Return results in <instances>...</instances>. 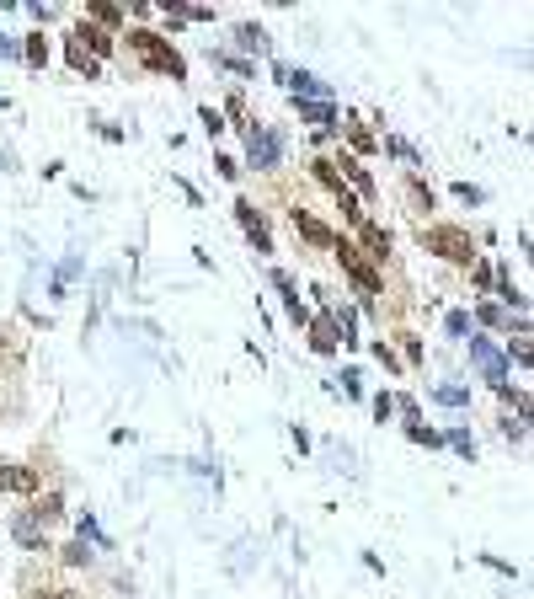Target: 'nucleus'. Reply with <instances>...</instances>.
<instances>
[{
	"mask_svg": "<svg viewBox=\"0 0 534 599\" xmlns=\"http://www.w3.org/2000/svg\"><path fill=\"white\" fill-rule=\"evenodd\" d=\"M129 49L145 59L150 70H161V75H171V81H182L187 75V65H182V54L171 49L166 38H155V33H145V27H139V33H129Z\"/></svg>",
	"mask_w": 534,
	"mask_h": 599,
	"instance_id": "obj_1",
	"label": "nucleus"
},
{
	"mask_svg": "<svg viewBox=\"0 0 534 599\" xmlns=\"http://www.w3.org/2000/svg\"><path fill=\"white\" fill-rule=\"evenodd\" d=\"M422 247L438 252V257H449V263H470V257H476V241H470L460 225H433V230H422Z\"/></svg>",
	"mask_w": 534,
	"mask_h": 599,
	"instance_id": "obj_2",
	"label": "nucleus"
},
{
	"mask_svg": "<svg viewBox=\"0 0 534 599\" xmlns=\"http://www.w3.org/2000/svg\"><path fill=\"white\" fill-rule=\"evenodd\" d=\"M332 252L342 257V268H348V279H353L358 289H364V295H380V273H374V268L364 263V257H358V247H348V241H337Z\"/></svg>",
	"mask_w": 534,
	"mask_h": 599,
	"instance_id": "obj_3",
	"label": "nucleus"
},
{
	"mask_svg": "<svg viewBox=\"0 0 534 599\" xmlns=\"http://www.w3.org/2000/svg\"><path fill=\"white\" fill-rule=\"evenodd\" d=\"M54 514H59V498H49V503H43V509H33V514H22V519H17V541H22V546H38L43 530L54 525Z\"/></svg>",
	"mask_w": 534,
	"mask_h": 599,
	"instance_id": "obj_4",
	"label": "nucleus"
},
{
	"mask_svg": "<svg viewBox=\"0 0 534 599\" xmlns=\"http://www.w3.org/2000/svg\"><path fill=\"white\" fill-rule=\"evenodd\" d=\"M470 359H476L481 364V375L486 380H492V386L502 391V386H508V364H502V353L492 348V343H481V337H470Z\"/></svg>",
	"mask_w": 534,
	"mask_h": 599,
	"instance_id": "obj_5",
	"label": "nucleus"
},
{
	"mask_svg": "<svg viewBox=\"0 0 534 599\" xmlns=\"http://www.w3.org/2000/svg\"><path fill=\"white\" fill-rule=\"evenodd\" d=\"M235 220L246 225V236L257 241V252H273V236H267V220H262V214L251 209V204H246V198H241V204H235Z\"/></svg>",
	"mask_w": 534,
	"mask_h": 599,
	"instance_id": "obj_6",
	"label": "nucleus"
},
{
	"mask_svg": "<svg viewBox=\"0 0 534 599\" xmlns=\"http://www.w3.org/2000/svg\"><path fill=\"white\" fill-rule=\"evenodd\" d=\"M289 220H294V230H300V236H305V241H316V247H337V236H332V230H326V225L316 220V214H305V209H294V214H289Z\"/></svg>",
	"mask_w": 534,
	"mask_h": 599,
	"instance_id": "obj_7",
	"label": "nucleus"
},
{
	"mask_svg": "<svg viewBox=\"0 0 534 599\" xmlns=\"http://www.w3.org/2000/svg\"><path fill=\"white\" fill-rule=\"evenodd\" d=\"M246 150H251V166H273V161H278V140H273L267 129H251Z\"/></svg>",
	"mask_w": 534,
	"mask_h": 599,
	"instance_id": "obj_8",
	"label": "nucleus"
},
{
	"mask_svg": "<svg viewBox=\"0 0 534 599\" xmlns=\"http://www.w3.org/2000/svg\"><path fill=\"white\" fill-rule=\"evenodd\" d=\"M278 75H284V81L300 91V97H310V102H326V97H332V91H326L316 75H305V70H278Z\"/></svg>",
	"mask_w": 534,
	"mask_h": 599,
	"instance_id": "obj_9",
	"label": "nucleus"
},
{
	"mask_svg": "<svg viewBox=\"0 0 534 599\" xmlns=\"http://www.w3.org/2000/svg\"><path fill=\"white\" fill-rule=\"evenodd\" d=\"M33 487H38V476L27 466H0V493H33Z\"/></svg>",
	"mask_w": 534,
	"mask_h": 599,
	"instance_id": "obj_10",
	"label": "nucleus"
},
{
	"mask_svg": "<svg viewBox=\"0 0 534 599\" xmlns=\"http://www.w3.org/2000/svg\"><path fill=\"white\" fill-rule=\"evenodd\" d=\"M75 43H81L91 59H107V54H113V38H107L102 27H81V33H75Z\"/></svg>",
	"mask_w": 534,
	"mask_h": 599,
	"instance_id": "obj_11",
	"label": "nucleus"
},
{
	"mask_svg": "<svg viewBox=\"0 0 534 599\" xmlns=\"http://www.w3.org/2000/svg\"><path fill=\"white\" fill-rule=\"evenodd\" d=\"M358 236H364V247H369V257H385V252H390V236H385L380 225H369V220H364V225H358Z\"/></svg>",
	"mask_w": 534,
	"mask_h": 599,
	"instance_id": "obj_12",
	"label": "nucleus"
},
{
	"mask_svg": "<svg viewBox=\"0 0 534 599\" xmlns=\"http://www.w3.org/2000/svg\"><path fill=\"white\" fill-rule=\"evenodd\" d=\"M300 118L316 129H332V102H300Z\"/></svg>",
	"mask_w": 534,
	"mask_h": 599,
	"instance_id": "obj_13",
	"label": "nucleus"
},
{
	"mask_svg": "<svg viewBox=\"0 0 534 599\" xmlns=\"http://www.w3.org/2000/svg\"><path fill=\"white\" fill-rule=\"evenodd\" d=\"M310 348H316V353L337 348V327H332V321H316V327H310Z\"/></svg>",
	"mask_w": 534,
	"mask_h": 599,
	"instance_id": "obj_14",
	"label": "nucleus"
},
{
	"mask_svg": "<svg viewBox=\"0 0 534 599\" xmlns=\"http://www.w3.org/2000/svg\"><path fill=\"white\" fill-rule=\"evenodd\" d=\"M70 65H75V70H86V75H97V59H91L75 38H70Z\"/></svg>",
	"mask_w": 534,
	"mask_h": 599,
	"instance_id": "obj_15",
	"label": "nucleus"
},
{
	"mask_svg": "<svg viewBox=\"0 0 534 599\" xmlns=\"http://www.w3.org/2000/svg\"><path fill=\"white\" fill-rule=\"evenodd\" d=\"M86 11H91V17H97V22H118V17H123V6H107V0H91Z\"/></svg>",
	"mask_w": 534,
	"mask_h": 599,
	"instance_id": "obj_16",
	"label": "nucleus"
},
{
	"mask_svg": "<svg viewBox=\"0 0 534 599\" xmlns=\"http://www.w3.org/2000/svg\"><path fill=\"white\" fill-rule=\"evenodd\" d=\"M342 166H348V177H353V188H358V193H374V182H369L364 166H358V161H342Z\"/></svg>",
	"mask_w": 534,
	"mask_h": 599,
	"instance_id": "obj_17",
	"label": "nucleus"
},
{
	"mask_svg": "<svg viewBox=\"0 0 534 599\" xmlns=\"http://www.w3.org/2000/svg\"><path fill=\"white\" fill-rule=\"evenodd\" d=\"M412 439L428 444V450H438V444H444V434H433V428H422V423H412Z\"/></svg>",
	"mask_w": 534,
	"mask_h": 599,
	"instance_id": "obj_18",
	"label": "nucleus"
},
{
	"mask_svg": "<svg viewBox=\"0 0 534 599\" xmlns=\"http://www.w3.org/2000/svg\"><path fill=\"white\" fill-rule=\"evenodd\" d=\"M27 59H33V65H43V59H49V43H43V38H27Z\"/></svg>",
	"mask_w": 534,
	"mask_h": 599,
	"instance_id": "obj_19",
	"label": "nucleus"
},
{
	"mask_svg": "<svg viewBox=\"0 0 534 599\" xmlns=\"http://www.w3.org/2000/svg\"><path fill=\"white\" fill-rule=\"evenodd\" d=\"M241 49H262V27H241Z\"/></svg>",
	"mask_w": 534,
	"mask_h": 599,
	"instance_id": "obj_20",
	"label": "nucleus"
},
{
	"mask_svg": "<svg viewBox=\"0 0 534 599\" xmlns=\"http://www.w3.org/2000/svg\"><path fill=\"white\" fill-rule=\"evenodd\" d=\"M449 332H454V337H465V332H470V316H465V311H454V316H449Z\"/></svg>",
	"mask_w": 534,
	"mask_h": 599,
	"instance_id": "obj_21",
	"label": "nucleus"
},
{
	"mask_svg": "<svg viewBox=\"0 0 534 599\" xmlns=\"http://www.w3.org/2000/svg\"><path fill=\"white\" fill-rule=\"evenodd\" d=\"M33 599H75V594H65V589H49V594H33Z\"/></svg>",
	"mask_w": 534,
	"mask_h": 599,
	"instance_id": "obj_22",
	"label": "nucleus"
}]
</instances>
